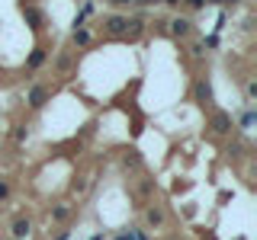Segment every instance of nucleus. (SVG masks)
<instances>
[{
  "label": "nucleus",
  "mask_w": 257,
  "mask_h": 240,
  "mask_svg": "<svg viewBox=\"0 0 257 240\" xmlns=\"http://www.w3.org/2000/svg\"><path fill=\"white\" fill-rule=\"evenodd\" d=\"M206 132L209 138H231L235 134V116L228 109H209V118H206Z\"/></svg>",
  "instance_id": "obj_1"
},
{
  "label": "nucleus",
  "mask_w": 257,
  "mask_h": 240,
  "mask_svg": "<svg viewBox=\"0 0 257 240\" xmlns=\"http://www.w3.org/2000/svg\"><path fill=\"white\" fill-rule=\"evenodd\" d=\"M55 96V86L45 84V80H32V84L26 86V96H23V102H26L29 112H42L48 102H52Z\"/></svg>",
  "instance_id": "obj_2"
},
{
  "label": "nucleus",
  "mask_w": 257,
  "mask_h": 240,
  "mask_svg": "<svg viewBox=\"0 0 257 240\" xmlns=\"http://www.w3.org/2000/svg\"><path fill=\"white\" fill-rule=\"evenodd\" d=\"M190 96L199 109H212L215 106V90H212V77L209 74H196L193 77V86H190Z\"/></svg>",
  "instance_id": "obj_3"
},
{
  "label": "nucleus",
  "mask_w": 257,
  "mask_h": 240,
  "mask_svg": "<svg viewBox=\"0 0 257 240\" xmlns=\"http://www.w3.org/2000/svg\"><path fill=\"white\" fill-rule=\"evenodd\" d=\"M20 16L26 20V26H29V32L36 38H42V32H45V26H48V16H45V10L42 6H36V4H26V0H20Z\"/></svg>",
  "instance_id": "obj_4"
},
{
  "label": "nucleus",
  "mask_w": 257,
  "mask_h": 240,
  "mask_svg": "<svg viewBox=\"0 0 257 240\" xmlns=\"http://www.w3.org/2000/svg\"><path fill=\"white\" fill-rule=\"evenodd\" d=\"M145 32H148V10H135L132 16H128L125 32H122V38H119V42L135 45V42H142V36H145Z\"/></svg>",
  "instance_id": "obj_5"
},
{
  "label": "nucleus",
  "mask_w": 257,
  "mask_h": 240,
  "mask_svg": "<svg viewBox=\"0 0 257 240\" xmlns=\"http://www.w3.org/2000/svg\"><path fill=\"white\" fill-rule=\"evenodd\" d=\"M196 26V22L190 20V16H183V13H177V16H171V20H167V36L174 38V42H187V38H193V29Z\"/></svg>",
  "instance_id": "obj_6"
},
{
  "label": "nucleus",
  "mask_w": 257,
  "mask_h": 240,
  "mask_svg": "<svg viewBox=\"0 0 257 240\" xmlns=\"http://www.w3.org/2000/svg\"><path fill=\"white\" fill-rule=\"evenodd\" d=\"M48 64V45L39 38L36 45L29 48V54H26V61H23V74H36V70H42Z\"/></svg>",
  "instance_id": "obj_7"
},
{
  "label": "nucleus",
  "mask_w": 257,
  "mask_h": 240,
  "mask_svg": "<svg viewBox=\"0 0 257 240\" xmlns=\"http://www.w3.org/2000/svg\"><path fill=\"white\" fill-rule=\"evenodd\" d=\"M74 64H77V52L71 45H61L58 52H55V58H52V70L58 77H68L71 70H74Z\"/></svg>",
  "instance_id": "obj_8"
},
{
  "label": "nucleus",
  "mask_w": 257,
  "mask_h": 240,
  "mask_svg": "<svg viewBox=\"0 0 257 240\" xmlns=\"http://www.w3.org/2000/svg\"><path fill=\"white\" fill-rule=\"evenodd\" d=\"M164 224H167V212H164V205H155V202L142 205V228H148V230H161Z\"/></svg>",
  "instance_id": "obj_9"
},
{
  "label": "nucleus",
  "mask_w": 257,
  "mask_h": 240,
  "mask_svg": "<svg viewBox=\"0 0 257 240\" xmlns=\"http://www.w3.org/2000/svg\"><path fill=\"white\" fill-rule=\"evenodd\" d=\"M125 22H128V16L125 13H106L103 16V38H112V42H119L122 38V32H125Z\"/></svg>",
  "instance_id": "obj_10"
},
{
  "label": "nucleus",
  "mask_w": 257,
  "mask_h": 240,
  "mask_svg": "<svg viewBox=\"0 0 257 240\" xmlns=\"http://www.w3.org/2000/svg\"><path fill=\"white\" fill-rule=\"evenodd\" d=\"M119 166H122L125 173H142L145 170V157H142V150L139 148H128L119 154Z\"/></svg>",
  "instance_id": "obj_11"
},
{
  "label": "nucleus",
  "mask_w": 257,
  "mask_h": 240,
  "mask_svg": "<svg viewBox=\"0 0 257 240\" xmlns=\"http://www.w3.org/2000/svg\"><path fill=\"white\" fill-rule=\"evenodd\" d=\"M77 208L71 202H55L52 208H48V224H68L71 218H74Z\"/></svg>",
  "instance_id": "obj_12"
},
{
  "label": "nucleus",
  "mask_w": 257,
  "mask_h": 240,
  "mask_svg": "<svg viewBox=\"0 0 257 240\" xmlns=\"http://www.w3.org/2000/svg\"><path fill=\"white\" fill-rule=\"evenodd\" d=\"M74 52H87V48L93 45V29L90 26H77V29H71V42H68Z\"/></svg>",
  "instance_id": "obj_13"
},
{
  "label": "nucleus",
  "mask_w": 257,
  "mask_h": 240,
  "mask_svg": "<svg viewBox=\"0 0 257 240\" xmlns=\"http://www.w3.org/2000/svg\"><path fill=\"white\" fill-rule=\"evenodd\" d=\"M32 234V218L29 214H16V218L10 221V237L13 240H26Z\"/></svg>",
  "instance_id": "obj_14"
},
{
  "label": "nucleus",
  "mask_w": 257,
  "mask_h": 240,
  "mask_svg": "<svg viewBox=\"0 0 257 240\" xmlns=\"http://www.w3.org/2000/svg\"><path fill=\"white\" fill-rule=\"evenodd\" d=\"M10 198H13V182L7 180V176H0V205L10 202Z\"/></svg>",
  "instance_id": "obj_15"
},
{
  "label": "nucleus",
  "mask_w": 257,
  "mask_h": 240,
  "mask_svg": "<svg viewBox=\"0 0 257 240\" xmlns=\"http://www.w3.org/2000/svg\"><path fill=\"white\" fill-rule=\"evenodd\" d=\"M257 100V80H244V102Z\"/></svg>",
  "instance_id": "obj_16"
},
{
  "label": "nucleus",
  "mask_w": 257,
  "mask_h": 240,
  "mask_svg": "<svg viewBox=\"0 0 257 240\" xmlns=\"http://www.w3.org/2000/svg\"><path fill=\"white\" fill-rule=\"evenodd\" d=\"M13 141H16V144H26V141H29V128H26V125H16Z\"/></svg>",
  "instance_id": "obj_17"
},
{
  "label": "nucleus",
  "mask_w": 257,
  "mask_h": 240,
  "mask_svg": "<svg viewBox=\"0 0 257 240\" xmlns=\"http://www.w3.org/2000/svg\"><path fill=\"white\" fill-rule=\"evenodd\" d=\"M112 240H135V228H119L112 234Z\"/></svg>",
  "instance_id": "obj_18"
},
{
  "label": "nucleus",
  "mask_w": 257,
  "mask_h": 240,
  "mask_svg": "<svg viewBox=\"0 0 257 240\" xmlns=\"http://www.w3.org/2000/svg\"><path fill=\"white\" fill-rule=\"evenodd\" d=\"M180 6H187L190 13H196V10H206V0H183Z\"/></svg>",
  "instance_id": "obj_19"
},
{
  "label": "nucleus",
  "mask_w": 257,
  "mask_h": 240,
  "mask_svg": "<svg viewBox=\"0 0 257 240\" xmlns=\"http://www.w3.org/2000/svg\"><path fill=\"white\" fill-rule=\"evenodd\" d=\"M135 10H151V6H161V0H132Z\"/></svg>",
  "instance_id": "obj_20"
},
{
  "label": "nucleus",
  "mask_w": 257,
  "mask_h": 240,
  "mask_svg": "<svg viewBox=\"0 0 257 240\" xmlns=\"http://www.w3.org/2000/svg\"><path fill=\"white\" fill-rule=\"evenodd\" d=\"M190 54H193V58H203V54H206V45L203 42H190Z\"/></svg>",
  "instance_id": "obj_21"
},
{
  "label": "nucleus",
  "mask_w": 257,
  "mask_h": 240,
  "mask_svg": "<svg viewBox=\"0 0 257 240\" xmlns=\"http://www.w3.org/2000/svg\"><path fill=\"white\" fill-rule=\"evenodd\" d=\"M148 26H155V32H161V36H167V20H155V22H148Z\"/></svg>",
  "instance_id": "obj_22"
},
{
  "label": "nucleus",
  "mask_w": 257,
  "mask_h": 240,
  "mask_svg": "<svg viewBox=\"0 0 257 240\" xmlns=\"http://www.w3.org/2000/svg\"><path fill=\"white\" fill-rule=\"evenodd\" d=\"M183 0H161V6H171V10H180Z\"/></svg>",
  "instance_id": "obj_23"
},
{
  "label": "nucleus",
  "mask_w": 257,
  "mask_h": 240,
  "mask_svg": "<svg viewBox=\"0 0 257 240\" xmlns=\"http://www.w3.org/2000/svg\"><path fill=\"white\" fill-rule=\"evenodd\" d=\"M109 6H119V10H122V6H132V0H106Z\"/></svg>",
  "instance_id": "obj_24"
},
{
  "label": "nucleus",
  "mask_w": 257,
  "mask_h": 240,
  "mask_svg": "<svg viewBox=\"0 0 257 240\" xmlns=\"http://www.w3.org/2000/svg\"><path fill=\"white\" fill-rule=\"evenodd\" d=\"M52 240H71V230H68V228H64V230H58V234H55Z\"/></svg>",
  "instance_id": "obj_25"
},
{
  "label": "nucleus",
  "mask_w": 257,
  "mask_h": 240,
  "mask_svg": "<svg viewBox=\"0 0 257 240\" xmlns=\"http://www.w3.org/2000/svg\"><path fill=\"white\" fill-rule=\"evenodd\" d=\"M206 6H225V0H206Z\"/></svg>",
  "instance_id": "obj_26"
},
{
  "label": "nucleus",
  "mask_w": 257,
  "mask_h": 240,
  "mask_svg": "<svg viewBox=\"0 0 257 240\" xmlns=\"http://www.w3.org/2000/svg\"><path fill=\"white\" fill-rule=\"evenodd\" d=\"M235 4H241V0H225V6H235Z\"/></svg>",
  "instance_id": "obj_27"
}]
</instances>
